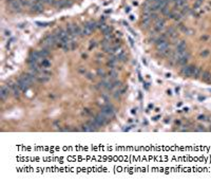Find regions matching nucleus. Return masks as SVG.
I'll list each match as a JSON object with an SVG mask.
<instances>
[{"instance_id": "1", "label": "nucleus", "mask_w": 211, "mask_h": 185, "mask_svg": "<svg viewBox=\"0 0 211 185\" xmlns=\"http://www.w3.org/2000/svg\"><path fill=\"white\" fill-rule=\"evenodd\" d=\"M189 53L186 51H183V52H176V63L181 66H185L187 65L188 60H189Z\"/></svg>"}, {"instance_id": "2", "label": "nucleus", "mask_w": 211, "mask_h": 185, "mask_svg": "<svg viewBox=\"0 0 211 185\" xmlns=\"http://www.w3.org/2000/svg\"><path fill=\"white\" fill-rule=\"evenodd\" d=\"M42 45H43V47H45L46 49L53 48V47L57 46V40H56V38L54 36V34H53V35H48V36L43 39Z\"/></svg>"}, {"instance_id": "3", "label": "nucleus", "mask_w": 211, "mask_h": 185, "mask_svg": "<svg viewBox=\"0 0 211 185\" xmlns=\"http://www.w3.org/2000/svg\"><path fill=\"white\" fill-rule=\"evenodd\" d=\"M101 112L103 114H106L108 118H113L115 115V108H114L111 104H108L101 108Z\"/></svg>"}, {"instance_id": "4", "label": "nucleus", "mask_w": 211, "mask_h": 185, "mask_svg": "<svg viewBox=\"0 0 211 185\" xmlns=\"http://www.w3.org/2000/svg\"><path fill=\"white\" fill-rule=\"evenodd\" d=\"M95 120L97 121V123L100 125V126H104V125H107L108 123H109V118L106 115V114H103L102 112L101 113H98V114H96V116H95Z\"/></svg>"}, {"instance_id": "5", "label": "nucleus", "mask_w": 211, "mask_h": 185, "mask_svg": "<svg viewBox=\"0 0 211 185\" xmlns=\"http://www.w3.org/2000/svg\"><path fill=\"white\" fill-rule=\"evenodd\" d=\"M195 70V67L194 66H191V65H185L182 69V74L185 75V76H192L193 75V72Z\"/></svg>"}, {"instance_id": "6", "label": "nucleus", "mask_w": 211, "mask_h": 185, "mask_svg": "<svg viewBox=\"0 0 211 185\" xmlns=\"http://www.w3.org/2000/svg\"><path fill=\"white\" fill-rule=\"evenodd\" d=\"M10 7L13 12H16V13H19L21 11V7H22V3L20 2V0H13L12 2H10Z\"/></svg>"}, {"instance_id": "7", "label": "nucleus", "mask_w": 211, "mask_h": 185, "mask_svg": "<svg viewBox=\"0 0 211 185\" xmlns=\"http://www.w3.org/2000/svg\"><path fill=\"white\" fill-rule=\"evenodd\" d=\"M32 8L35 13H41L43 11V1L42 0H36L32 4Z\"/></svg>"}, {"instance_id": "8", "label": "nucleus", "mask_w": 211, "mask_h": 185, "mask_svg": "<svg viewBox=\"0 0 211 185\" xmlns=\"http://www.w3.org/2000/svg\"><path fill=\"white\" fill-rule=\"evenodd\" d=\"M8 93H10V87L8 86H2L0 88V99L2 101L6 100V98L8 96Z\"/></svg>"}, {"instance_id": "9", "label": "nucleus", "mask_w": 211, "mask_h": 185, "mask_svg": "<svg viewBox=\"0 0 211 185\" xmlns=\"http://www.w3.org/2000/svg\"><path fill=\"white\" fill-rule=\"evenodd\" d=\"M17 85H18V87L20 88V89H21L22 91H26V90L29 89V87H30V85H29L28 83H26L21 76L19 77L18 82H17Z\"/></svg>"}, {"instance_id": "10", "label": "nucleus", "mask_w": 211, "mask_h": 185, "mask_svg": "<svg viewBox=\"0 0 211 185\" xmlns=\"http://www.w3.org/2000/svg\"><path fill=\"white\" fill-rule=\"evenodd\" d=\"M164 26H165V20L163 18H157L155 20V30L157 32H160L164 29Z\"/></svg>"}, {"instance_id": "11", "label": "nucleus", "mask_w": 211, "mask_h": 185, "mask_svg": "<svg viewBox=\"0 0 211 185\" xmlns=\"http://www.w3.org/2000/svg\"><path fill=\"white\" fill-rule=\"evenodd\" d=\"M10 87H11V89H12V93H13V95L14 96H19L20 95V88L18 87V85H10Z\"/></svg>"}, {"instance_id": "12", "label": "nucleus", "mask_w": 211, "mask_h": 185, "mask_svg": "<svg viewBox=\"0 0 211 185\" xmlns=\"http://www.w3.org/2000/svg\"><path fill=\"white\" fill-rule=\"evenodd\" d=\"M186 48H187V45L185 41H181L178 42V45L176 47V52H183V51H186Z\"/></svg>"}, {"instance_id": "13", "label": "nucleus", "mask_w": 211, "mask_h": 185, "mask_svg": "<svg viewBox=\"0 0 211 185\" xmlns=\"http://www.w3.org/2000/svg\"><path fill=\"white\" fill-rule=\"evenodd\" d=\"M39 52V55H40V57H41V59H43V58H47L48 56H49V54H50V52L48 51V49H42V50H40V51H38Z\"/></svg>"}, {"instance_id": "14", "label": "nucleus", "mask_w": 211, "mask_h": 185, "mask_svg": "<svg viewBox=\"0 0 211 185\" xmlns=\"http://www.w3.org/2000/svg\"><path fill=\"white\" fill-rule=\"evenodd\" d=\"M202 78H203V81L205 82H209L210 81V78H211V74L209 71H205L202 73Z\"/></svg>"}, {"instance_id": "15", "label": "nucleus", "mask_w": 211, "mask_h": 185, "mask_svg": "<svg viewBox=\"0 0 211 185\" xmlns=\"http://www.w3.org/2000/svg\"><path fill=\"white\" fill-rule=\"evenodd\" d=\"M175 6L177 7H184L186 6V0H175Z\"/></svg>"}, {"instance_id": "16", "label": "nucleus", "mask_w": 211, "mask_h": 185, "mask_svg": "<svg viewBox=\"0 0 211 185\" xmlns=\"http://www.w3.org/2000/svg\"><path fill=\"white\" fill-rule=\"evenodd\" d=\"M81 130H83V131H88V132H90V131H95V129L89 124V123H88V124H86V125H82Z\"/></svg>"}, {"instance_id": "17", "label": "nucleus", "mask_w": 211, "mask_h": 185, "mask_svg": "<svg viewBox=\"0 0 211 185\" xmlns=\"http://www.w3.org/2000/svg\"><path fill=\"white\" fill-rule=\"evenodd\" d=\"M202 73H203V72H202V69L195 67V70H194V72H193V75H192V76L195 77V78H198L199 76H202Z\"/></svg>"}, {"instance_id": "18", "label": "nucleus", "mask_w": 211, "mask_h": 185, "mask_svg": "<svg viewBox=\"0 0 211 185\" xmlns=\"http://www.w3.org/2000/svg\"><path fill=\"white\" fill-rule=\"evenodd\" d=\"M50 65H51V63H50V61H49L47 58H43V59H42V61H41V67H42V68H48V67H50Z\"/></svg>"}, {"instance_id": "19", "label": "nucleus", "mask_w": 211, "mask_h": 185, "mask_svg": "<svg viewBox=\"0 0 211 185\" xmlns=\"http://www.w3.org/2000/svg\"><path fill=\"white\" fill-rule=\"evenodd\" d=\"M109 76L111 79H115L117 77V72L116 71H114V70H112V71L109 72Z\"/></svg>"}, {"instance_id": "20", "label": "nucleus", "mask_w": 211, "mask_h": 185, "mask_svg": "<svg viewBox=\"0 0 211 185\" xmlns=\"http://www.w3.org/2000/svg\"><path fill=\"white\" fill-rule=\"evenodd\" d=\"M126 58H127V57H126V55L124 54V53H120V54L117 56V59H118L119 61H125Z\"/></svg>"}, {"instance_id": "21", "label": "nucleus", "mask_w": 211, "mask_h": 185, "mask_svg": "<svg viewBox=\"0 0 211 185\" xmlns=\"http://www.w3.org/2000/svg\"><path fill=\"white\" fill-rule=\"evenodd\" d=\"M202 4H203V0H196V2L194 4V8H198Z\"/></svg>"}, {"instance_id": "22", "label": "nucleus", "mask_w": 211, "mask_h": 185, "mask_svg": "<svg viewBox=\"0 0 211 185\" xmlns=\"http://www.w3.org/2000/svg\"><path fill=\"white\" fill-rule=\"evenodd\" d=\"M201 55L203 56V57H207V56L209 55V51H208V50H205V51H203V52L201 53Z\"/></svg>"}, {"instance_id": "23", "label": "nucleus", "mask_w": 211, "mask_h": 185, "mask_svg": "<svg viewBox=\"0 0 211 185\" xmlns=\"http://www.w3.org/2000/svg\"><path fill=\"white\" fill-rule=\"evenodd\" d=\"M45 3H48V4H52V3H54V0H42Z\"/></svg>"}, {"instance_id": "24", "label": "nucleus", "mask_w": 211, "mask_h": 185, "mask_svg": "<svg viewBox=\"0 0 211 185\" xmlns=\"http://www.w3.org/2000/svg\"><path fill=\"white\" fill-rule=\"evenodd\" d=\"M97 74H98V75H104V73H103V71H102L101 69H98V70H97Z\"/></svg>"}, {"instance_id": "25", "label": "nucleus", "mask_w": 211, "mask_h": 185, "mask_svg": "<svg viewBox=\"0 0 211 185\" xmlns=\"http://www.w3.org/2000/svg\"><path fill=\"white\" fill-rule=\"evenodd\" d=\"M196 131H205V128L202 126H198V128H196Z\"/></svg>"}, {"instance_id": "26", "label": "nucleus", "mask_w": 211, "mask_h": 185, "mask_svg": "<svg viewBox=\"0 0 211 185\" xmlns=\"http://www.w3.org/2000/svg\"><path fill=\"white\" fill-rule=\"evenodd\" d=\"M198 120H199V121H205V120H206V116H205V115H199V116H198Z\"/></svg>"}, {"instance_id": "27", "label": "nucleus", "mask_w": 211, "mask_h": 185, "mask_svg": "<svg viewBox=\"0 0 211 185\" xmlns=\"http://www.w3.org/2000/svg\"><path fill=\"white\" fill-rule=\"evenodd\" d=\"M70 1H71V0H70Z\"/></svg>"}]
</instances>
